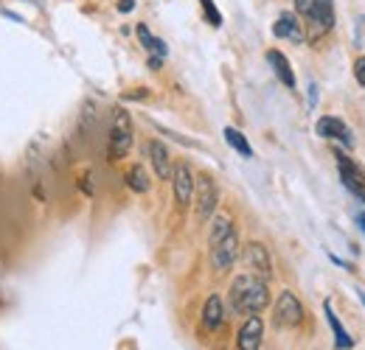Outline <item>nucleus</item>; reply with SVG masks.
Wrapping results in <instances>:
<instances>
[{"label":"nucleus","mask_w":365,"mask_h":350,"mask_svg":"<svg viewBox=\"0 0 365 350\" xmlns=\"http://www.w3.org/2000/svg\"><path fill=\"white\" fill-rule=\"evenodd\" d=\"M228 303H230V311L233 314H259L267 308L270 303V288H267V280L259 278V275H239V278L230 283L228 288Z\"/></svg>","instance_id":"obj_1"},{"label":"nucleus","mask_w":365,"mask_h":350,"mask_svg":"<svg viewBox=\"0 0 365 350\" xmlns=\"http://www.w3.org/2000/svg\"><path fill=\"white\" fill-rule=\"evenodd\" d=\"M130 148H133V121H130V112L116 110L113 129H110V143H107V154H110V160H121V157H127Z\"/></svg>","instance_id":"obj_2"},{"label":"nucleus","mask_w":365,"mask_h":350,"mask_svg":"<svg viewBox=\"0 0 365 350\" xmlns=\"http://www.w3.org/2000/svg\"><path fill=\"white\" fill-rule=\"evenodd\" d=\"M301 322H303V305L287 288V291L279 294V300L273 305V325L281 328V331H287V328H298Z\"/></svg>","instance_id":"obj_3"},{"label":"nucleus","mask_w":365,"mask_h":350,"mask_svg":"<svg viewBox=\"0 0 365 350\" xmlns=\"http://www.w3.org/2000/svg\"><path fill=\"white\" fill-rule=\"evenodd\" d=\"M194 205H197V221L200 224H206L208 218H214V210H217V202H219V191H217V182L208 177V174H203L197 182H194Z\"/></svg>","instance_id":"obj_4"},{"label":"nucleus","mask_w":365,"mask_h":350,"mask_svg":"<svg viewBox=\"0 0 365 350\" xmlns=\"http://www.w3.org/2000/svg\"><path fill=\"white\" fill-rule=\"evenodd\" d=\"M236 258H239V235L236 233H228L222 241L211 244V269L214 272H219V275L230 272Z\"/></svg>","instance_id":"obj_5"},{"label":"nucleus","mask_w":365,"mask_h":350,"mask_svg":"<svg viewBox=\"0 0 365 350\" xmlns=\"http://www.w3.org/2000/svg\"><path fill=\"white\" fill-rule=\"evenodd\" d=\"M335 157H337V168H340V180H343V185L360 199L365 205V174L357 168V163L346 154V151H335Z\"/></svg>","instance_id":"obj_6"},{"label":"nucleus","mask_w":365,"mask_h":350,"mask_svg":"<svg viewBox=\"0 0 365 350\" xmlns=\"http://www.w3.org/2000/svg\"><path fill=\"white\" fill-rule=\"evenodd\" d=\"M194 174L189 168V163H174L172 168V188H174V199L180 208H189L194 202Z\"/></svg>","instance_id":"obj_7"},{"label":"nucleus","mask_w":365,"mask_h":350,"mask_svg":"<svg viewBox=\"0 0 365 350\" xmlns=\"http://www.w3.org/2000/svg\"><path fill=\"white\" fill-rule=\"evenodd\" d=\"M262 339H264V320L259 314H250L236 334V350H259Z\"/></svg>","instance_id":"obj_8"},{"label":"nucleus","mask_w":365,"mask_h":350,"mask_svg":"<svg viewBox=\"0 0 365 350\" xmlns=\"http://www.w3.org/2000/svg\"><path fill=\"white\" fill-rule=\"evenodd\" d=\"M245 264L259 278L270 280V275H273V261H270V252H267V247L262 241H250L245 247Z\"/></svg>","instance_id":"obj_9"},{"label":"nucleus","mask_w":365,"mask_h":350,"mask_svg":"<svg viewBox=\"0 0 365 350\" xmlns=\"http://www.w3.org/2000/svg\"><path fill=\"white\" fill-rule=\"evenodd\" d=\"M315 132H318L320 138L337 140V143H343L346 148H352V146H354L352 129L346 127V121H340V118H335V115H323V118H320V121L315 124Z\"/></svg>","instance_id":"obj_10"},{"label":"nucleus","mask_w":365,"mask_h":350,"mask_svg":"<svg viewBox=\"0 0 365 350\" xmlns=\"http://www.w3.org/2000/svg\"><path fill=\"white\" fill-rule=\"evenodd\" d=\"M146 154H149V163H152L157 180H172L174 163H172V157H169V148H166L160 140H149V143H146Z\"/></svg>","instance_id":"obj_11"},{"label":"nucleus","mask_w":365,"mask_h":350,"mask_svg":"<svg viewBox=\"0 0 365 350\" xmlns=\"http://www.w3.org/2000/svg\"><path fill=\"white\" fill-rule=\"evenodd\" d=\"M222 325H225V303L219 294H211L203 305V328L208 334H217Z\"/></svg>","instance_id":"obj_12"},{"label":"nucleus","mask_w":365,"mask_h":350,"mask_svg":"<svg viewBox=\"0 0 365 350\" xmlns=\"http://www.w3.org/2000/svg\"><path fill=\"white\" fill-rule=\"evenodd\" d=\"M323 311H326L329 328L335 331V345H337V350H352V348H354V339H352V334L343 328V322H340V317L335 314V308H332V303H329V300L323 303Z\"/></svg>","instance_id":"obj_13"},{"label":"nucleus","mask_w":365,"mask_h":350,"mask_svg":"<svg viewBox=\"0 0 365 350\" xmlns=\"http://www.w3.org/2000/svg\"><path fill=\"white\" fill-rule=\"evenodd\" d=\"M273 34L276 37H281V40H292V42H303V31H301V23H298V17L290 14V11H284L279 20H276V25H273Z\"/></svg>","instance_id":"obj_14"},{"label":"nucleus","mask_w":365,"mask_h":350,"mask_svg":"<svg viewBox=\"0 0 365 350\" xmlns=\"http://www.w3.org/2000/svg\"><path fill=\"white\" fill-rule=\"evenodd\" d=\"M267 62L273 65L276 76L281 78V84L292 90V87H295V73H292V68H290V59H287L281 51H267Z\"/></svg>","instance_id":"obj_15"},{"label":"nucleus","mask_w":365,"mask_h":350,"mask_svg":"<svg viewBox=\"0 0 365 350\" xmlns=\"http://www.w3.org/2000/svg\"><path fill=\"white\" fill-rule=\"evenodd\" d=\"M309 17H315L326 31H332L335 28V6H332V0H315V11Z\"/></svg>","instance_id":"obj_16"},{"label":"nucleus","mask_w":365,"mask_h":350,"mask_svg":"<svg viewBox=\"0 0 365 350\" xmlns=\"http://www.w3.org/2000/svg\"><path fill=\"white\" fill-rule=\"evenodd\" d=\"M124 180H127V185H130L135 194H146V191H149V185H152L144 165H133V168L127 171V177H124Z\"/></svg>","instance_id":"obj_17"},{"label":"nucleus","mask_w":365,"mask_h":350,"mask_svg":"<svg viewBox=\"0 0 365 350\" xmlns=\"http://www.w3.org/2000/svg\"><path fill=\"white\" fill-rule=\"evenodd\" d=\"M225 140H228V143H230V148H236L242 157H253V148H250V143H247V138H245L239 129L228 127V129H225Z\"/></svg>","instance_id":"obj_18"},{"label":"nucleus","mask_w":365,"mask_h":350,"mask_svg":"<svg viewBox=\"0 0 365 350\" xmlns=\"http://www.w3.org/2000/svg\"><path fill=\"white\" fill-rule=\"evenodd\" d=\"M228 233H233V221L228 216H214V224H211V233H208V244L222 241Z\"/></svg>","instance_id":"obj_19"},{"label":"nucleus","mask_w":365,"mask_h":350,"mask_svg":"<svg viewBox=\"0 0 365 350\" xmlns=\"http://www.w3.org/2000/svg\"><path fill=\"white\" fill-rule=\"evenodd\" d=\"M138 40H141V45H144L146 51H152V54H157L160 59L166 57V45H163V42H160L157 37H152L146 25H138Z\"/></svg>","instance_id":"obj_20"},{"label":"nucleus","mask_w":365,"mask_h":350,"mask_svg":"<svg viewBox=\"0 0 365 350\" xmlns=\"http://www.w3.org/2000/svg\"><path fill=\"white\" fill-rule=\"evenodd\" d=\"M203 3V8H206V17H208V23L214 25V28H219L222 25V17H219V11L214 8V3L211 0H200Z\"/></svg>","instance_id":"obj_21"},{"label":"nucleus","mask_w":365,"mask_h":350,"mask_svg":"<svg viewBox=\"0 0 365 350\" xmlns=\"http://www.w3.org/2000/svg\"><path fill=\"white\" fill-rule=\"evenodd\" d=\"M295 8H298V14L309 17L315 11V0H295Z\"/></svg>","instance_id":"obj_22"},{"label":"nucleus","mask_w":365,"mask_h":350,"mask_svg":"<svg viewBox=\"0 0 365 350\" xmlns=\"http://www.w3.org/2000/svg\"><path fill=\"white\" fill-rule=\"evenodd\" d=\"M354 78L365 87V57H360V59L354 62Z\"/></svg>","instance_id":"obj_23"},{"label":"nucleus","mask_w":365,"mask_h":350,"mask_svg":"<svg viewBox=\"0 0 365 350\" xmlns=\"http://www.w3.org/2000/svg\"><path fill=\"white\" fill-rule=\"evenodd\" d=\"M133 6H135V0H118V8L127 14V11H133Z\"/></svg>","instance_id":"obj_24"},{"label":"nucleus","mask_w":365,"mask_h":350,"mask_svg":"<svg viewBox=\"0 0 365 350\" xmlns=\"http://www.w3.org/2000/svg\"><path fill=\"white\" fill-rule=\"evenodd\" d=\"M315 101H318V87H315V84H309V104L315 107Z\"/></svg>","instance_id":"obj_25"},{"label":"nucleus","mask_w":365,"mask_h":350,"mask_svg":"<svg viewBox=\"0 0 365 350\" xmlns=\"http://www.w3.org/2000/svg\"><path fill=\"white\" fill-rule=\"evenodd\" d=\"M160 62H163L160 57H152V59H149V68H152V70H160Z\"/></svg>","instance_id":"obj_26"},{"label":"nucleus","mask_w":365,"mask_h":350,"mask_svg":"<svg viewBox=\"0 0 365 350\" xmlns=\"http://www.w3.org/2000/svg\"><path fill=\"white\" fill-rule=\"evenodd\" d=\"M357 224H360V230L365 233V213H360V216H357Z\"/></svg>","instance_id":"obj_27"},{"label":"nucleus","mask_w":365,"mask_h":350,"mask_svg":"<svg viewBox=\"0 0 365 350\" xmlns=\"http://www.w3.org/2000/svg\"><path fill=\"white\" fill-rule=\"evenodd\" d=\"M360 297H363V305H365V294H360Z\"/></svg>","instance_id":"obj_28"}]
</instances>
